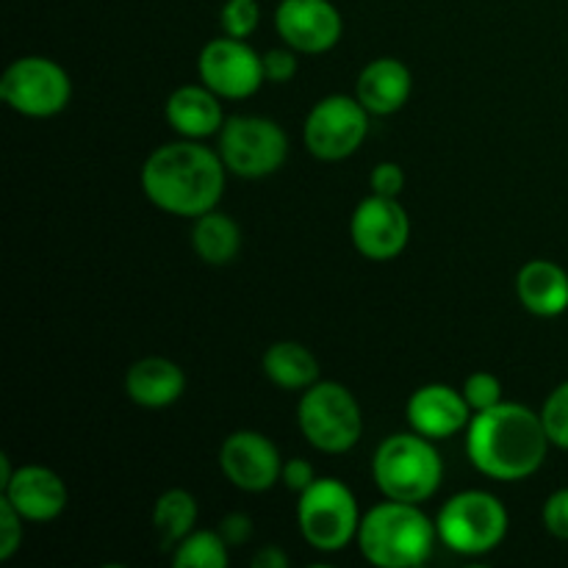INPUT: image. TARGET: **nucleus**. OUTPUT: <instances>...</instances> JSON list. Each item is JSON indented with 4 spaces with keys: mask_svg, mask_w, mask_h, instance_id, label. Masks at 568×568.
<instances>
[{
    "mask_svg": "<svg viewBox=\"0 0 568 568\" xmlns=\"http://www.w3.org/2000/svg\"><path fill=\"white\" fill-rule=\"evenodd\" d=\"M438 538L458 555H486L508 532V510L488 491H460L436 519Z\"/></svg>",
    "mask_w": 568,
    "mask_h": 568,
    "instance_id": "0eeeda50",
    "label": "nucleus"
},
{
    "mask_svg": "<svg viewBox=\"0 0 568 568\" xmlns=\"http://www.w3.org/2000/svg\"><path fill=\"white\" fill-rule=\"evenodd\" d=\"M438 530L419 505L388 503L375 505L361 519L358 547L377 568H416L433 555Z\"/></svg>",
    "mask_w": 568,
    "mask_h": 568,
    "instance_id": "7ed1b4c3",
    "label": "nucleus"
},
{
    "mask_svg": "<svg viewBox=\"0 0 568 568\" xmlns=\"http://www.w3.org/2000/svg\"><path fill=\"white\" fill-rule=\"evenodd\" d=\"M297 525L316 552H338L358 538V499L336 477H316L300 494Z\"/></svg>",
    "mask_w": 568,
    "mask_h": 568,
    "instance_id": "39448f33",
    "label": "nucleus"
},
{
    "mask_svg": "<svg viewBox=\"0 0 568 568\" xmlns=\"http://www.w3.org/2000/svg\"><path fill=\"white\" fill-rule=\"evenodd\" d=\"M544 527L560 541H568V488H560L544 505Z\"/></svg>",
    "mask_w": 568,
    "mask_h": 568,
    "instance_id": "7c9ffc66",
    "label": "nucleus"
},
{
    "mask_svg": "<svg viewBox=\"0 0 568 568\" xmlns=\"http://www.w3.org/2000/svg\"><path fill=\"white\" fill-rule=\"evenodd\" d=\"M372 475L386 499L419 505L442 486L444 464L430 438L419 436L416 430L397 433L377 447Z\"/></svg>",
    "mask_w": 568,
    "mask_h": 568,
    "instance_id": "20e7f679",
    "label": "nucleus"
},
{
    "mask_svg": "<svg viewBox=\"0 0 568 568\" xmlns=\"http://www.w3.org/2000/svg\"><path fill=\"white\" fill-rule=\"evenodd\" d=\"M222 538L227 541V547H242L244 541H250L253 536V521L244 514H227L220 525Z\"/></svg>",
    "mask_w": 568,
    "mask_h": 568,
    "instance_id": "473e14b6",
    "label": "nucleus"
},
{
    "mask_svg": "<svg viewBox=\"0 0 568 568\" xmlns=\"http://www.w3.org/2000/svg\"><path fill=\"white\" fill-rule=\"evenodd\" d=\"M227 541L222 538L220 530H197L189 532L181 544H178L172 564L175 568H225L231 564L227 555Z\"/></svg>",
    "mask_w": 568,
    "mask_h": 568,
    "instance_id": "b1692460",
    "label": "nucleus"
},
{
    "mask_svg": "<svg viewBox=\"0 0 568 568\" xmlns=\"http://www.w3.org/2000/svg\"><path fill=\"white\" fill-rule=\"evenodd\" d=\"M220 22H222V31H225L227 37L247 39L261 22L258 0H225Z\"/></svg>",
    "mask_w": 568,
    "mask_h": 568,
    "instance_id": "a878e982",
    "label": "nucleus"
},
{
    "mask_svg": "<svg viewBox=\"0 0 568 568\" xmlns=\"http://www.w3.org/2000/svg\"><path fill=\"white\" fill-rule=\"evenodd\" d=\"M544 430H547L549 442L555 447L568 449V381L560 383L552 394L547 397L541 408Z\"/></svg>",
    "mask_w": 568,
    "mask_h": 568,
    "instance_id": "393cba45",
    "label": "nucleus"
},
{
    "mask_svg": "<svg viewBox=\"0 0 568 568\" xmlns=\"http://www.w3.org/2000/svg\"><path fill=\"white\" fill-rule=\"evenodd\" d=\"M288 555L281 547H264L253 555V568H286Z\"/></svg>",
    "mask_w": 568,
    "mask_h": 568,
    "instance_id": "72a5a7b5",
    "label": "nucleus"
},
{
    "mask_svg": "<svg viewBox=\"0 0 568 568\" xmlns=\"http://www.w3.org/2000/svg\"><path fill=\"white\" fill-rule=\"evenodd\" d=\"M166 122L186 139H205L222 131L220 94L209 87H181L166 100Z\"/></svg>",
    "mask_w": 568,
    "mask_h": 568,
    "instance_id": "6ab92c4d",
    "label": "nucleus"
},
{
    "mask_svg": "<svg viewBox=\"0 0 568 568\" xmlns=\"http://www.w3.org/2000/svg\"><path fill=\"white\" fill-rule=\"evenodd\" d=\"M220 155L239 178H266L283 166L288 139L275 120L231 116L220 131Z\"/></svg>",
    "mask_w": 568,
    "mask_h": 568,
    "instance_id": "1a4fd4ad",
    "label": "nucleus"
},
{
    "mask_svg": "<svg viewBox=\"0 0 568 568\" xmlns=\"http://www.w3.org/2000/svg\"><path fill=\"white\" fill-rule=\"evenodd\" d=\"M521 305L536 316H560L568 308V275L552 261H530L516 277Z\"/></svg>",
    "mask_w": 568,
    "mask_h": 568,
    "instance_id": "aec40b11",
    "label": "nucleus"
},
{
    "mask_svg": "<svg viewBox=\"0 0 568 568\" xmlns=\"http://www.w3.org/2000/svg\"><path fill=\"white\" fill-rule=\"evenodd\" d=\"M372 194H383V197H399L405 186V172L403 166L394 164V161H383L372 170L369 175Z\"/></svg>",
    "mask_w": 568,
    "mask_h": 568,
    "instance_id": "c756f323",
    "label": "nucleus"
},
{
    "mask_svg": "<svg viewBox=\"0 0 568 568\" xmlns=\"http://www.w3.org/2000/svg\"><path fill=\"white\" fill-rule=\"evenodd\" d=\"M225 161L205 144L186 139L153 150L142 166V189L155 209L197 216L216 209L225 192Z\"/></svg>",
    "mask_w": 568,
    "mask_h": 568,
    "instance_id": "f03ea898",
    "label": "nucleus"
},
{
    "mask_svg": "<svg viewBox=\"0 0 568 568\" xmlns=\"http://www.w3.org/2000/svg\"><path fill=\"white\" fill-rule=\"evenodd\" d=\"M369 133V111L358 98L331 94L311 109L303 125V142L322 161H342L364 144Z\"/></svg>",
    "mask_w": 568,
    "mask_h": 568,
    "instance_id": "9d476101",
    "label": "nucleus"
},
{
    "mask_svg": "<svg viewBox=\"0 0 568 568\" xmlns=\"http://www.w3.org/2000/svg\"><path fill=\"white\" fill-rule=\"evenodd\" d=\"M183 388H186V375L181 366L159 355L136 361L125 375L128 397L142 408H166L181 399Z\"/></svg>",
    "mask_w": 568,
    "mask_h": 568,
    "instance_id": "a211bd4d",
    "label": "nucleus"
},
{
    "mask_svg": "<svg viewBox=\"0 0 568 568\" xmlns=\"http://www.w3.org/2000/svg\"><path fill=\"white\" fill-rule=\"evenodd\" d=\"M349 236L355 250L369 261H392L408 247L410 220L397 197H372L361 200L358 209L349 220Z\"/></svg>",
    "mask_w": 568,
    "mask_h": 568,
    "instance_id": "f8f14e48",
    "label": "nucleus"
},
{
    "mask_svg": "<svg viewBox=\"0 0 568 568\" xmlns=\"http://www.w3.org/2000/svg\"><path fill=\"white\" fill-rule=\"evenodd\" d=\"M410 70L399 59H375L361 70L355 83V98L366 105L369 114L386 116L403 109L410 98Z\"/></svg>",
    "mask_w": 568,
    "mask_h": 568,
    "instance_id": "f3484780",
    "label": "nucleus"
},
{
    "mask_svg": "<svg viewBox=\"0 0 568 568\" xmlns=\"http://www.w3.org/2000/svg\"><path fill=\"white\" fill-rule=\"evenodd\" d=\"M300 430L305 442L320 453H347L358 444L364 433V416H361L358 399L342 383H320L305 388L297 408Z\"/></svg>",
    "mask_w": 568,
    "mask_h": 568,
    "instance_id": "423d86ee",
    "label": "nucleus"
},
{
    "mask_svg": "<svg viewBox=\"0 0 568 568\" xmlns=\"http://www.w3.org/2000/svg\"><path fill=\"white\" fill-rule=\"evenodd\" d=\"M0 98L9 109L26 116H53L67 109L72 81L61 64L44 55H22L6 67Z\"/></svg>",
    "mask_w": 568,
    "mask_h": 568,
    "instance_id": "6e6552de",
    "label": "nucleus"
},
{
    "mask_svg": "<svg viewBox=\"0 0 568 568\" xmlns=\"http://www.w3.org/2000/svg\"><path fill=\"white\" fill-rule=\"evenodd\" d=\"M471 416L475 410L466 403L464 392H455L453 386H444V383L416 388L408 399L410 427L430 442H442V438L466 430Z\"/></svg>",
    "mask_w": 568,
    "mask_h": 568,
    "instance_id": "2eb2a0df",
    "label": "nucleus"
},
{
    "mask_svg": "<svg viewBox=\"0 0 568 568\" xmlns=\"http://www.w3.org/2000/svg\"><path fill=\"white\" fill-rule=\"evenodd\" d=\"M264 375L286 392H303L320 381V364L297 342H275L264 353Z\"/></svg>",
    "mask_w": 568,
    "mask_h": 568,
    "instance_id": "412c9836",
    "label": "nucleus"
},
{
    "mask_svg": "<svg viewBox=\"0 0 568 568\" xmlns=\"http://www.w3.org/2000/svg\"><path fill=\"white\" fill-rule=\"evenodd\" d=\"M194 521H197V499L192 494L183 488L161 494L153 508V532L161 549L178 547L189 532H194Z\"/></svg>",
    "mask_w": 568,
    "mask_h": 568,
    "instance_id": "5701e85b",
    "label": "nucleus"
},
{
    "mask_svg": "<svg viewBox=\"0 0 568 568\" xmlns=\"http://www.w3.org/2000/svg\"><path fill=\"white\" fill-rule=\"evenodd\" d=\"M22 516L9 499H0V560H9L22 544Z\"/></svg>",
    "mask_w": 568,
    "mask_h": 568,
    "instance_id": "cd10ccee",
    "label": "nucleus"
},
{
    "mask_svg": "<svg viewBox=\"0 0 568 568\" xmlns=\"http://www.w3.org/2000/svg\"><path fill=\"white\" fill-rule=\"evenodd\" d=\"M197 70L205 87L227 100L250 98L266 81L264 55L236 37H220L205 44L197 59Z\"/></svg>",
    "mask_w": 568,
    "mask_h": 568,
    "instance_id": "9b49d317",
    "label": "nucleus"
},
{
    "mask_svg": "<svg viewBox=\"0 0 568 568\" xmlns=\"http://www.w3.org/2000/svg\"><path fill=\"white\" fill-rule=\"evenodd\" d=\"M297 50L286 48H272L264 53V75L272 83H286L297 75Z\"/></svg>",
    "mask_w": 568,
    "mask_h": 568,
    "instance_id": "c85d7f7f",
    "label": "nucleus"
},
{
    "mask_svg": "<svg viewBox=\"0 0 568 568\" xmlns=\"http://www.w3.org/2000/svg\"><path fill=\"white\" fill-rule=\"evenodd\" d=\"M464 397L475 414L477 410H488L503 403V383L491 372H475V375L466 377Z\"/></svg>",
    "mask_w": 568,
    "mask_h": 568,
    "instance_id": "bb28decb",
    "label": "nucleus"
},
{
    "mask_svg": "<svg viewBox=\"0 0 568 568\" xmlns=\"http://www.w3.org/2000/svg\"><path fill=\"white\" fill-rule=\"evenodd\" d=\"M549 444L541 414L519 403L477 410L466 427V455L491 480L514 483L536 475Z\"/></svg>",
    "mask_w": 568,
    "mask_h": 568,
    "instance_id": "f257e3e1",
    "label": "nucleus"
},
{
    "mask_svg": "<svg viewBox=\"0 0 568 568\" xmlns=\"http://www.w3.org/2000/svg\"><path fill=\"white\" fill-rule=\"evenodd\" d=\"M275 28L297 53H325L342 39L344 22L331 0H281Z\"/></svg>",
    "mask_w": 568,
    "mask_h": 568,
    "instance_id": "ddd939ff",
    "label": "nucleus"
},
{
    "mask_svg": "<svg viewBox=\"0 0 568 568\" xmlns=\"http://www.w3.org/2000/svg\"><path fill=\"white\" fill-rule=\"evenodd\" d=\"M220 466L227 480L250 494L266 491L281 480L283 460L275 444L255 430H236L220 449Z\"/></svg>",
    "mask_w": 568,
    "mask_h": 568,
    "instance_id": "4468645a",
    "label": "nucleus"
},
{
    "mask_svg": "<svg viewBox=\"0 0 568 568\" xmlns=\"http://www.w3.org/2000/svg\"><path fill=\"white\" fill-rule=\"evenodd\" d=\"M281 480H283V486L288 488V491L303 494L305 488H308L311 483L316 480V471H314V466H311L305 458H292L288 464H283Z\"/></svg>",
    "mask_w": 568,
    "mask_h": 568,
    "instance_id": "2f4dec72",
    "label": "nucleus"
},
{
    "mask_svg": "<svg viewBox=\"0 0 568 568\" xmlns=\"http://www.w3.org/2000/svg\"><path fill=\"white\" fill-rule=\"evenodd\" d=\"M192 247L205 264L225 266L242 250V231L236 222L220 211H209V214L197 216L192 227Z\"/></svg>",
    "mask_w": 568,
    "mask_h": 568,
    "instance_id": "4be33fe9",
    "label": "nucleus"
},
{
    "mask_svg": "<svg viewBox=\"0 0 568 568\" xmlns=\"http://www.w3.org/2000/svg\"><path fill=\"white\" fill-rule=\"evenodd\" d=\"M3 497L26 521H53L64 514L70 494L64 480L48 466H20L3 486Z\"/></svg>",
    "mask_w": 568,
    "mask_h": 568,
    "instance_id": "dca6fc26",
    "label": "nucleus"
}]
</instances>
